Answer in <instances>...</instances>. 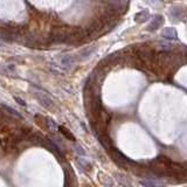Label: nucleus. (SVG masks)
<instances>
[{
	"label": "nucleus",
	"mask_w": 187,
	"mask_h": 187,
	"mask_svg": "<svg viewBox=\"0 0 187 187\" xmlns=\"http://www.w3.org/2000/svg\"><path fill=\"white\" fill-rule=\"evenodd\" d=\"M110 151H111V157L114 158V160L116 161L119 166H124V167H129V166H131L132 161L130 160L129 158H126L123 153H120L118 150H116V149H111Z\"/></svg>",
	"instance_id": "1"
},
{
	"label": "nucleus",
	"mask_w": 187,
	"mask_h": 187,
	"mask_svg": "<svg viewBox=\"0 0 187 187\" xmlns=\"http://www.w3.org/2000/svg\"><path fill=\"white\" fill-rule=\"evenodd\" d=\"M33 95H34V97H35L36 99L39 101V103H40V104L43 108H47V109L53 108V105H54L53 99L49 97L47 94L41 93V91H39V90H36V91H34V93H33Z\"/></svg>",
	"instance_id": "2"
},
{
	"label": "nucleus",
	"mask_w": 187,
	"mask_h": 187,
	"mask_svg": "<svg viewBox=\"0 0 187 187\" xmlns=\"http://www.w3.org/2000/svg\"><path fill=\"white\" fill-rule=\"evenodd\" d=\"M97 138H98V140H99V143L102 144V146L104 147L105 150L110 151L111 149H114V147H112V140L110 139V137L108 136V134H98Z\"/></svg>",
	"instance_id": "3"
},
{
	"label": "nucleus",
	"mask_w": 187,
	"mask_h": 187,
	"mask_svg": "<svg viewBox=\"0 0 187 187\" xmlns=\"http://www.w3.org/2000/svg\"><path fill=\"white\" fill-rule=\"evenodd\" d=\"M77 61H78V60H77V58H76L75 55H64V56H62L61 60H60L61 64L66 68L73 67Z\"/></svg>",
	"instance_id": "4"
},
{
	"label": "nucleus",
	"mask_w": 187,
	"mask_h": 187,
	"mask_svg": "<svg viewBox=\"0 0 187 187\" xmlns=\"http://www.w3.org/2000/svg\"><path fill=\"white\" fill-rule=\"evenodd\" d=\"M163 23H164V18H163L161 15H156L154 19H152V21L150 23V25H149V29L156 31V29H158Z\"/></svg>",
	"instance_id": "5"
},
{
	"label": "nucleus",
	"mask_w": 187,
	"mask_h": 187,
	"mask_svg": "<svg viewBox=\"0 0 187 187\" xmlns=\"http://www.w3.org/2000/svg\"><path fill=\"white\" fill-rule=\"evenodd\" d=\"M144 187H165V184L161 181H157V180H152V179H143L140 180Z\"/></svg>",
	"instance_id": "6"
},
{
	"label": "nucleus",
	"mask_w": 187,
	"mask_h": 187,
	"mask_svg": "<svg viewBox=\"0 0 187 187\" xmlns=\"http://www.w3.org/2000/svg\"><path fill=\"white\" fill-rule=\"evenodd\" d=\"M163 36L165 39H169V40H174L178 38V34H177V31L174 28L169 27V28H165L163 31Z\"/></svg>",
	"instance_id": "7"
},
{
	"label": "nucleus",
	"mask_w": 187,
	"mask_h": 187,
	"mask_svg": "<svg viewBox=\"0 0 187 187\" xmlns=\"http://www.w3.org/2000/svg\"><path fill=\"white\" fill-rule=\"evenodd\" d=\"M149 18H150V14H149L147 11H142V12H139V13L134 15V19H136L137 23H145V21L149 20Z\"/></svg>",
	"instance_id": "8"
},
{
	"label": "nucleus",
	"mask_w": 187,
	"mask_h": 187,
	"mask_svg": "<svg viewBox=\"0 0 187 187\" xmlns=\"http://www.w3.org/2000/svg\"><path fill=\"white\" fill-rule=\"evenodd\" d=\"M46 126H47V129L49 130V131H52V132H56L58 130V125L56 124V122H54L52 118H49V117H47L46 118Z\"/></svg>",
	"instance_id": "9"
},
{
	"label": "nucleus",
	"mask_w": 187,
	"mask_h": 187,
	"mask_svg": "<svg viewBox=\"0 0 187 187\" xmlns=\"http://www.w3.org/2000/svg\"><path fill=\"white\" fill-rule=\"evenodd\" d=\"M58 130L61 131V134H62L67 139H69V140H71V142H75V140H76L75 136L71 134V132L67 129V128H64V126H58Z\"/></svg>",
	"instance_id": "10"
},
{
	"label": "nucleus",
	"mask_w": 187,
	"mask_h": 187,
	"mask_svg": "<svg viewBox=\"0 0 187 187\" xmlns=\"http://www.w3.org/2000/svg\"><path fill=\"white\" fill-rule=\"evenodd\" d=\"M96 50V48L95 47H90V48H84L82 52L80 53V56L81 58H78V60H83V58H88L91 55V54L94 53Z\"/></svg>",
	"instance_id": "11"
},
{
	"label": "nucleus",
	"mask_w": 187,
	"mask_h": 187,
	"mask_svg": "<svg viewBox=\"0 0 187 187\" xmlns=\"http://www.w3.org/2000/svg\"><path fill=\"white\" fill-rule=\"evenodd\" d=\"M1 108H3V109H5V110L7 111V114H8L9 116H14V117H17V118H21V115H20V114H19L17 110H14L13 108L7 107L6 104H1Z\"/></svg>",
	"instance_id": "12"
},
{
	"label": "nucleus",
	"mask_w": 187,
	"mask_h": 187,
	"mask_svg": "<svg viewBox=\"0 0 187 187\" xmlns=\"http://www.w3.org/2000/svg\"><path fill=\"white\" fill-rule=\"evenodd\" d=\"M101 181H102V184L104 185L105 187H112L114 186V180H112V178H110V177H108V175H105V174H101Z\"/></svg>",
	"instance_id": "13"
},
{
	"label": "nucleus",
	"mask_w": 187,
	"mask_h": 187,
	"mask_svg": "<svg viewBox=\"0 0 187 187\" xmlns=\"http://www.w3.org/2000/svg\"><path fill=\"white\" fill-rule=\"evenodd\" d=\"M171 14H172V17L174 19H180L183 17V9L180 8V7H173V8L171 9Z\"/></svg>",
	"instance_id": "14"
},
{
	"label": "nucleus",
	"mask_w": 187,
	"mask_h": 187,
	"mask_svg": "<svg viewBox=\"0 0 187 187\" xmlns=\"http://www.w3.org/2000/svg\"><path fill=\"white\" fill-rule=\"evenodd\" d=\"M77 161H78V164L82 166V167H84L87 171H89L90 169H91V164H90L89 161H87L85 159H82V158H78L77 159Z\"/></svg>",
	"instance_id": "15"
},
{
	"label": "nucleus",
	"mask_w": 187,
	"mask_h": 187,
	"mask_svg": "<svg viewBox=\"0 0 187 187\" xmlns=\"http://www.w3.org/2000/svg\"><path fill=\"white\" fill-rule=\"evenodd\" d=\"M117 177H118V178H117V179H118V181H119V183L122 184V185H123L124 187H130V186H131V184L126 181L125 177H122V175H119V174H117Z\"/></svg>",
	"instance_id": "16"
},
{
	"label": "nucleus",
	"mask_w": 187,
	"mask_h": 187,
	"mask_svg": "<svg viewBox=\"0 0 187 187\" xmlns=\"http://www.w3.org/2000/svg\"><path fill=\"white\" fill-rule=\"evenodd\" d=\"M14 99H15V102H18L20 105H23V107H26V103H25V101L23 99H21V98H19V97H14Z\"/></svg>",
	"instance_id": "17"
},
{
	"label": "nucleus",
	"mask_w": 187,
	"mask_h": 187,
	"mask_svg": "<svg viewBox=\"0 0 187 187\" xmlns=\"http://www.w3.org/2000/svg\"><path fill=\"white\" fill-rule=\"evenodd\" d=\"M76 152L78 153V154H84V151L82 150V147L80 145H76Z\"/></svg>",
	"instance_id": "18"
}]
</instances>
